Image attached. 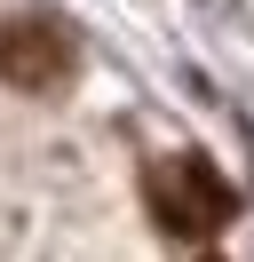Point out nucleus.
Segmentation results:
<instances>
[{
    "instance_id": "obj_1",
    "label": "nucleus",
    "mask_w": 254,
    "mask_h": 262,
    "mask_svg": "<svg viewBox=\"0 0 254 262\" xmlns=\"http://www.w3.org/2000/svg\"><path fill=\"white\" fill-rule=\"evenodd\" d=\"M143 199H151L159 230H175V238H215V230L230 223V207H238L206 151H167V159H151L143 167Z\"/></svg>"
},
{
    "instance_id": "obj_2",
    "label": "nucleus",
    "mask_w": 254,
    "mask_h": 262,
    "mask_svg": "<svg viewBox=\"0 0 254 262\" xmlns=\"http://www.w3.org/2000/svg\"><path fill=\"white\" fill-rule=\"evenodd\" d=\"M79 72V40L64 16H40V8H24V16H0V88H16V96H64Z\"/></svg>"
},
{
    "instance_id": "obj_3",
    "label": "nucleus",
    "mask_w": 254,
    "mask_h": 262,
    "mask_svg": "<svg viewBox=\"0 0 254 262\" xmlns=\"http://www.w3.org/2000/svg\"><path fill=\"white\" fill-rule=\"evenodd\" d=\"M206 262H222V254H206Z\"/></svg>"
}]
</instances>
